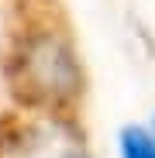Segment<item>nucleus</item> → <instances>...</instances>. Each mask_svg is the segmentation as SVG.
Returning a JSON list of instances; mask_svg holds the SVG:
<instances>
[{
	"mask_svg": "<svg viewBox=\"0 0 155 158\" xmlns=\"http://www.w3.org/2000/svg\"><path fill=\"white\" fill-rule=\"evenodd\" d=\"M21 83L48 103L72 100L83 89V69L72 45L52 31L28 38L21 48Z\"/></svg>",
	"mask_w": 155,
	"mask_h": 158,
	"instance_id": "f257e3e1",
	"label": "nucleus"
},
{
	"mask_svg": "<svg viewBox=\"0 0 155 158\" xmlns=\"http://www.w3.org/2000/svg\"><path fill=\"white\" fill-rule=\"evenodd\" d=\"M117 155L121 158H155V138L145 124H124L117 134Z\"/></svg>",
	"mask_w": 155,
	"mask_h": 158,
	"instance_id": "f03ea898",
	"label": "nucleus"
},
{
	"mask_svg": "<svg viewBox=\"0 0 155 158\" xmlns=\"http://www.w3.org/2000/svg\"><path fill=\"white\" fill-rule=\"evenodd\" d=\"M152 138H155V120H152Z\"/></svg>",
	"mask_w": 155,
	"mask_h": 158,
	"instance_id": "7ed1b4c3",
	"label": "nucleus"
}]
</instances>
